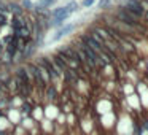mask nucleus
<instances>
[{
  "label": "nucleus",
  "mask_w": 148,
  "mask_h": 135,
  "mask_svg": "<svg viewBox=\"0 0 148 135\" xmlns=\"http://www.w3.org/2000/svg\"><path fill=\"white\" fill-rule=\"evenodd\" d=\"M115 18L118 19V22L126 24V26L132 27V29H138V27H140V22L137 21V18H134L129 11H126L123 7L115 11Z\"/></svg>",
  "instance_id": "1"
},
{
  "label": "nucleus",
  "mask_w": 148,
  "mask_h": 135,
  "mask_svg": "<svg viewBox=\"0 0 148 135\" xmlns=\"http://www.w3.org/2000/svg\"><path fill=\"white\" fill-rule=\"evenodd\" d=\"M75 24H72V22H65L64 26H61V27H58V30H56V33L53 35V42H59V40H62L64 37H67L69 33H72L75 30Z\"/></svg>",
  "instance_id": "2"
},
{
  "label": "nucleus",
  "mask_w": 148,
  "mask_h": 135,
  "mask_svg": "<svg viewBox=\"0 0 148 135\" xmlns=\"http://www.w3.org/2000/svg\"><path fill=\"white\" fill-rule=\"evenodd\" d=\"M35 51H37V45H35V42L34 40H29V42L26 43V46H24V49L21 52H23V57L24 59H29V57H32L34 54H35Z\"/></svg>",
  "instance_id": "3"
},
{
  "label": "nucleus",
  "mask_w": 148,
  "mask_h": 135,
  "mask_svg": "<svg viewBox=\"0 0 148 135\" xmlns=\"http://www.w3.org/2000/svg\"><path fill=\"white\" fill-rule=\"evenodd\" d=\"M8 10H10L11 16H24V13H26V10L18 2H8Z\"/></svg>",
  "instance_id": "4"
},
{
  "label": "nucleus",
  "mask_w": 148,
  "mask_h": 135,
  "mask_svg": "<svg viewBox=\"0 0 148 135\" xmlns=\"http://www.w3.org/2000/svg\"><path fill=\"white\" fill-rule=\"evenodd\" d=\"M8 26H10L13 30H18V29H21V27L27 26V19H24L23 16H11Z\"/></svg>",
  "instance_id": "5"
},
{
  "label": "nucleus",
  "mask_w": 148,
  "mask_h": 135,
  "mask_svg": "<svg viewBox=\"0 0 148 135\" xmlns=\"http://www.w3.org/2000/svg\"><path fill=\"white\" fill-rule=\"evenodd\" d=\"M45 92H46V99L48 100H56L58 99V91H56V87L51 86V84H48V86L45 87Z\"/></svg>",
  "instance_id": "6"
},
{
  "label": "nucleus",
  "mask_w": 148,
  "mask_h": 135,
  "mask_svg": "<svg viewBox=\"0 0 148 135\" xmlns=\"http://www.w3.org/2000/svg\"><path fill=\"white\" fill-rule=\"evenodd\" d=\"M32 105H30L29 102H24L23 105H21V108H19V111H21V115L23 116H30L32 115Z\"/></svg>",
  "instance_id": "7"
},
{
  "label": "nucleus",
  "mask_w": 148,
  "mask_h": 135,
  "mask_svg": "<svg viewBox=\"0 0 148 135\" xmlns=\"http://www.w3.org/2000/svg\"><path fill=\"white\" fill-rule=\"evenodd\" d=\"M65 8H67L69 10V13H77L78 10H80V5L77 3V2H75V0H70V2H67V5H65Z\"/></svg>",
  "instance_id": "8"
},
{
  "label": "nucleus",
  "mask_w": 148,
  "mask_h": 135,
  "mask_svg": "<svg viewBox=\"0 0 148 135\" xmlns=\"http://www.w3.org/2000/svg\"><path fill=\"white\" fill-rule=\"evenodd\" d=\"M21 7L26 11H32L34 10V2L32 0H21Z\"/></svg>",
  "instance_id": "9"
},
{
  "label": "nucleus",
  "mask_w": 148,
  "mask_h": 135,
  "mask_svg": "<svg viewBox=\"0 0 148 135\" xmlns=\"http://www.w3.org/2000/svg\"><path fill=\"white\" fill-rule=\"evenodd\" d=\"M10 24V19H8V16L5 13H0V29L5 26H8Z\"/></svg>",
  "instance_id": "10"
},
{
  "label": "nucleus",
  "mask_w": 148,
  "mask_h": 135,
  "mask_svg": "<svg viewBox=\"0 0 148 135\" xmlns=\"http://www.w3.org/2000/svg\"><path fill=\"white\" fill-rule=\"evenodd\" d=\"M110 3H112V0H99V2H97V8L102 10V8H107Z\"/></svg>",
  "instance_id": "11"
},
{
  "label": "nucleus",
  "mask_w": 148,
  "mask_h": 135,
  "mask_svg": "<svg viewBox=\"0 0 148 135\" xmlns=\"http://www.w3.org/2000/svg\"><path fill=\"white\" fill-rule=\"evenodd\" d=\"M94 3H96V0H83L81 2V8H91Z\"/></svg>",
  "instance_id": "12"
},
{
  "label": "nucleus",
  "mask_w": 148,
  "mask_h": 135,
  "mask_svg": "<svg viewBox=\"0 0 148 135\" xmlns=\"http://www.w3.org/2000/svg\"><path fill=\"white\" fill-rule=\"evenodd\" d=\"M3 51H5V43L2 42V40H0V54H2Z\"/></svg>",
  "instance_id": "13"
},
{
  "label": "nucleus",
  "mask_w": 148,
  "mask_h": 135,
  "mask_svg": "<svg viewBox=\"0 0 148 135\" xmlns=\"http://www.w3.org/2000/svg\"><path fill=\"white\" fill-rule=\"evenodd\" d=\"M143 18H145V19H147V22H148V10H147V11H145V14H143Z\"/></svg>",
  "instance_id": "14"
},
{
  "label": "nucleus",
  "mask_w": 148,
  "mask_h": 135,
  "mask_svg": "<svg viewBox=\"0 0 148 135\" xmlns=\"http://www.w3.org/2000/svg\"><path fill=\"white\" fill-rule=\"evenodd\" d=\"M143 127H145V129H147V130H148V121H145V122H143Z\"/></svg>",
  "instance_id": "15"
},
{
  "label": "nucleus",
  "mask_w": 148,
  "mask_h": 135,
  "mask_svg": "<svg viewBox=\"0 0 148 135\" xmlns=\"http://www.w3.org/2000/svg\"><path fill=\"white\" fill-rule=\"evenodd\" d=\"M2 116H3V111H2V110H0V118H2Z\"/></svg>",
  "instance_id": "16"
},
{
  "label": "nucleus",
  "mask_w": 148,
  "mask_h": 135,
  "mask_svg": "<svg viewBox=\"0 0 148 135\" xmlns=\"http://www.w3.org/2000/svg\"><path fill=\"white\" fill-rule=\"evenodd\" d=\"M3 135H13V134H8V132H5V134Z\"/></svg>",
  "instance_id": "17"
},
{
  "label": "nucleus",
  "mask_w": 148,
  "mask_h": 135,
  "mask_svg": "<svg viewBox=\"0 0 148 135\" xmlns=\"http://www.w3.org/2000/svg\"><path fill=\"white\" fill-rule=\"evenodd\" d=\"M118 2H126V0H118Z\"/></svg>",
  "instance_id": "18"
},
{
  "label": "nucleus",
  "mask_w": 148,
  "mask_h": 135,
  "mask_svg": "<svg viewBox=\"0 0 148 135\" xmlns=\"http://www.w3.org/2000/svg\"><path fill=\"white\" fill-rule=\"evenodd\" d=\"M67 2H70V0H67Z\"/></svg>",
  "instance_id": "19"
},
{
  "label": "nucleus",
  "mask_w": 148,
  "mask_h": 135,
  "mask_svg": "<svg viewBox=\"0 0 148 135\" xmlns=\"http://www.w3.org/2000/svg\"><path fill=\"white\" fill-rule=\"evenodd\" d=\"M13 135H14V134H13Z\"/></svg>",
  "instance_id": "20"
}]
</instances>
